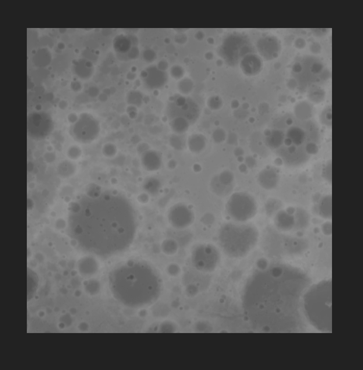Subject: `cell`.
<instances>
[{"label":"cell","mask_w":363,"mask_h":370,"mask_svg":"<svg viewBox=\"0 0 363 370\" xmlns=\"http://www.w3.org/2000/svg\"><path fill=\"white\" fill-rule=\"evenodd\" d=\"M162 156L159 152L149 149L141 155V163L148 172L158 171L162 165Z\"/></svg>","instance_id":"17"},{"label":"cell","mask_w":363,"mask_h":370,"mask_svg":"<svg viewBox=\"0 0 363 370\" xmlns=\"http://www.w3.org/2000/svg\"><path fill=\"white\" fill-rule=\"evenodd\" d=\"M109 285L116 300L132 308L155 303L162 287L158 272L148 263L140 261L127 262L114 269L109 276Z\"/></svg>","instance_id":"3"},{"label":"cell","mask_w":363,"mask_h":370,"mask_svg":"<svg viewBox=\"0 0 363 370\" xmlns=\"http://www.w3.org/2000/svg\"><path fill=\"white\" fill-rule=\"evenodd\" d=\"M207 138L200 133L190 135L186 141V146L191 154L198 155L204 152L207 147Z\"/></svg>","instance_id":"19"},{"label":"cell","mask_w":363,"mask_h":370,"mask_svg":"<svg viewBox=\"0 0 363 370\" xmlns=\"http://www.w3.org/2000/svg\"><path fill=\"white\" fill-rule=\"evenodd\" d=\"M318 214L322 218H332V196L330 195H324L320 199L317 206Z\"/></svg>","instance_id":"23"},{"label":"cell","mask_w":363,"mask_h":370,"mask_svg":"<svg viewBox=\"0 0 363 370\" xmlns=\"http://www.w3.org/2000/svg\"><path fill=\"white\" fill-rule=\"evenodd\" d=\"M167 218L174 229L184 230L193 224L195 215L190 206L184 203H177L170 208Z\"/></svg>","instance_id":"13"},{"label":"cell","mask_w":363,"mask_h":370,"mask_svg":"<svg viewBox=\"0 0 363 370\" xmlns=\"http://www.w3.org/2000/svg\"><path fill=\"white\" fill-rule=\"evenodd\" d=\"M251 48L250 42L247 38L241 35H232L224 40L221 53L227 62L235 65L244 58L245 55Z\"/></svg>","instance_id":"10"},{"label":"cell","mask_w":363,"mask_h":370,"mask_svg":"<svg viewBox=\"0 0 363 370\" xmlns=\"http://www.w3.org/2000/svg\"><path fill=\"white\" fill-rule=\"evenodd\" d=\"M295 227H305L308 224L309 217L308 213L302 209H296L295 213Z\"/></svg>","instance_id":"27"},{"label":"cell","mask_w":363,"mask_h":370,"mask_svg":"<svg viewBox=\"0 0 363 370\" xmlns=\"http://www.w3.org/2000/svg\"><path fill=\"white\" fill-rule=\"evenodd\" d=\"M234 179V175L230 170L221 172L211 181L212 191L219 196H224L229 193L230 187Z\"/></svg>","instance_id":"15"},{"label":"cell","mask_w":363,"mask_h":370,"mask_svg":"<svg viewBox=\"0 0 363 370\" xmlns=\"http://www.w3.org/2000/svg\"><path fill=\"white\" fill-rule=\"evenodd\" d=\"M150 200V195L144 192L138 195L137 201L141 205H147Z\"/></svg>","instance_id":"37"},{"label":"cell","mask_w":363,"mask_h":370,"mask_svg":"<svg viewBox=\"0 0 363 370\" xmlns=\"http://www.w3.org/2000/svg\"><path fill=\"white\" fill-rule=\"evenodd\" d=\"M265 144L287 166L298 167L307 163L319 152L316 131L297 125L286 129H274L266 134Z\"/></svg>","instance_id":"4"},{"label":"cell","mask_w":363,"mask_h":370,"mask_svg":"<svg viewBox=\"0 0 363 370\" xmlns=\"http://www.w3.org/2000/svg\"><path fill=\"white\" fill-rule=\"evenodd\" d=\"M219 246L227 257L240 258L247 256L257 245L259 232L254 224L228 221L217 233Z\"/></svg>","instance_id":"5"},{"label":"cell","mask_w":363,"mask_h":370,"mask_svg":"<svg viewBox=\"0 0 363 370\" xmlns=\"http://www.w3.org/2000/svg\"><path fill=\"white\" fill-rule=\"evenodd\" d=\"M75 139L83 143H91L99 136L100 125L98 121L89 114L81 115L72 129Z\"/></svg>","instance_id":"11"},{"label":"cell","mask_w":363,"mask_h":370,"mask_svg":"<svg viewBox=\"0 0 363 370\" xmlns=\"http://www.w3.org/2000/svg\"><path fill=\"white\" fill-rule=\"evenodd\" d=\"M166 115L170 120L181 118L191 125L198 120L200 109L193 99L184 95H176L169 100L166 107Z\"/></svg>","instance_id":"8"},{"label":"cell","mask_w":363,"mask_h":370,"mask_svg":"<svg viewBox=\"0 0 363 370\" xmlns=\"http://www.w3.org/2000/svg\"><path fill=\"white\" fill-rule=\"evenodd\" d=\"M143 77L145 86L150 89L161 88L168 80L165 71L155 66H152L146 69Z\"/></svg>","instance_id":"16"},{"label":"cell","mask_w":363,"mask_h":370,"mask_svg":"<svg viewBox=\"0 0 363 370\" xmlns=\"http://www.w3.org/2000/svg\"><path fill=\"white\" fill-rule=\"evenodd\" d=\"M106 155L108 156L109 157H112L116 154V148L115 145L109 144V146H106Z\"/></svg>","instance_id":"40"},{"label":"cell","mask_w":363,"mask_h":370,"mask_svg":"<svg viewBox=\"0 0 363 370\" xmlns=\"http://www.w3.org/2000/svg\"><path fill=\"white\" fill-rule=\"evenodd\" d=\"M181 135L174 134L170 138V144L171 146L176 151H183L186 146V141L181 138Z\"/></svg>","instance_id":"28"},{"label":"cell","mask_w":363,"mask_h":370,"mask_svg":"<svg viewBox=\"0 0 363 370\" xmlns=\"http://www.w3.org/2000/svg\"><path fill=\"white\" fill-rule=\"evenodd\" d=\"M162 251L167 255L176 254L179 250L177 242L172 238H167L162 241L161 244Z\"/></svg>","instance_id":"26"},{"label":"cell","mask_w":363,"mask_h":370,"mask_svg":"<svg viewBox=\"0 0 363 370\" xmlns=\"http://www.w3.org/2000/svg\"><path fill=\"white\" fill-rule=\"evenodd\" d=\"M332 165H331V162L327 163L325 167V169L323 170V177L325 179L328 181L329 183H331L332 181Z\"/></svg>","instance_id":"36"},{"label":"cell","mask_w":363,"mask_h":370,"mask_svg":"<svg viewBox=\"0 0 363 370\" xmlns=\"http://www.w3.org/2000/svg\"><path fill=\"white\" fill-rule=\"evenodd\" d=\"M138 215L125 195L103 192L83 195L69 209L68 231L82 250L101 257H112L133 244Z\"/></svg>","instance_id":"1"},{"label":"cell","mask_w":363,"mask_h":370,"mask_svg":"<svg viewBox=\"0 0 363 370\" xmlns=\"http://www.w3.org/2000/svg\"><path fill=\"white\" fill-rule=\"evenodd\" d=\"M240 66L245 74L248 76H255L261 70V62L257 56L247 55L241 60Z\"/></svg>","instance_id":"20"},{"label":"cell","mask_w":363,"mask_h":370,"mask_svg":"<svg viewBox=\"0 0 363 370\" xmlns=\"http://www.w3.org/2000/svg\"><path fill=\"white\" fill-rule=\"evenodd\" d=\"M213 141L216 144H222L226 139V131L222 129H217L213 131L212 134Z\"/></svg>","instance_id":"31"},{"label":"cell","mask_w":363,"mask_h":370,"mask_svg":"<svg viewBox=\"0 0 363 370\" xmlns=\"http://www.w3.org/2000/svg\"><path fill=\"white\" fill-rule=\"evenodd\" d=\"M113 47L118 58L136 59L139 56L137 38L131 35L121 34L114 39Z\"/></svg>","instance_id":"14"},{"label":"cell","mask_w":363,"mask_h":370,"mask_svg":"<svg viewBox=\"0 0 363 370\" xmlns=\"http://www.w3.org/2000/svg\"><path fill=\"white\" fill-rule=\"evenodd\" d=\"M171 75L172 77L176 80H179L182 78L184 74V70L183 67L179 65H174L171 69Z\"/></svg>","instance_id":"32"},{"label":"cell","mask_w":363,"mask_h":370,"mask_svg":"<svg viewBox=\"0 0 363 370\" xmlns=\"http://www.w3.org/2000/svg\"><path fill=\"white\" fill-rule=\"evenodd\" d=\"M225 210L233 221L247 223L257 214V203L251 194L246 192H236L228 199Z\"/></svg>","instance_id":"7"},{"label":"cell","mask_w":363,"mask_h":370,"mask_svg":"<svg viewBox=\"0 0 363 370\" xmlns=\"http://www.w3.org/2000/svg\"><path fill=\"white\" fill-rule=\"evenodd\" d=\"M179 91L184 95L189 94L193 88V83L189 78H184L179 81L177 85Z\"/></svg>","instance_id":"29"},{"label":"cell","mask_w":363,"mask_h":370,"mask_svg":"<svg viewBox=\"0 0 363 370\" xmlns=\"http://www.w3.org/2000/svg\"><path fill=\"white\" fill-rule=\"evenodd\" d=\"M201 221L205 226L212 225L215 221V217L212 213H205V215L202 216Z\"/></svg>","instance_id":"35"},{"label":"cell","mask_w":363,"mask_h":370,"mask_svg":"<svg viewBox=\"0 0 363 370\" xmlns=\"http://www.w3.org/2000/svg\"><path fill=\"white\" fill-rule=\"evenodd\" d=\"M81 152L80 149L77 147H72L69 149L68 155L71 159H77L80 157Z\"/></svg>","instance_id":"38"},{"label":"cell","mask_w":363,"mask_h":370,"mask_svg":"<svg viewBox=\"0 0 363 370\" xmlns=\"http://www.w3.org/2000/svg\"><path fill=\"white\" fill-rule=\"evenodd\" d=\"M195 172H200L201 170V166L200 165H198V164H195V165L193 166Z\"/></svg>","instance_id":"43"},{"label":"cell","mask_w":363,"mask_h":370,"mask_svg":"<svg viewBox=\"0 0 363 370\" xmlns=\"http://www.w3.org/2000/svg\"><path fill=\"white\" fill-rule=\"evenodd\" d=\"M177 166L178 162L175 159H171L167 163V168H168L170 170H173L175 169Z\"/></svg>","instance_id":"41"},{"label":"cell","mask_w":363,"mask_h":370,"mask_svg":"<svg viewBox=\"0 0 363 370\" xmlns=\"http://www.w3.org/2000/svg\"><path fill=\"white\" fill-rule=\"evenodd\" d=\"M75 166L69 162L62 163L59 167V172L62 177H67L73 175Z\"/></svg>","instance_id":"30"},{"label":"cell","mask_w":363,"mask_h":370,"mask_svg":"<svg viewBox=\"0 0 363 370\" xmlns=\"http://www.w3.org/2000/svg\"><path fill=\"white\" fill-rule=\"evenodd\" d=\"M53 121L48 113L44 112L31 113L28 117V132L34 139H43L53 130Z\"/></svg>","instance_id":"12"},{"label":"cell","mask_w":363,"mask_h":370,"mask_svg":"<svg viewBox=\"0 0 363 370\" xmlns=\"http://www.w3.org/2000/svg\"><path fill=\"white\" fill-rule=\"evenodd\" d=\"M143 189L149 195H156L161 188V183L155 177H149L146 179L143 183Z\"/></svg>","instance_id":"25"},{"label":"cell","mask_w":363,"mask_h":370,"mask_svg":"<svg viewBox=\"0 0 363 370\" xmlns=\"http://www.w3.org/2000/svg\"><path fill=\"white\" fill-rule=\"evenodd\" d=\"M191 124L187 120L181 118L170 120V126L174 134L183 135L189 129Z\"/></svg>","instance_id":"24"},{"label":"cell","mask_w":363,"mask_h":370,"mask_svg":"<svg viewBox=\"0 0 363 370\" xmlns=\"http://www.w3.org/2000/svg\"><path fill=\"white\" fill-rule=\"evenodd\" d=\"M325 224H324L323 230L325 231V233L329 234L331 233V223L330 222H327Z\"/></svg>","instance_id":"42"},{"label":"cell","mask_w":363,"mask_h":370,"mask_svg":"<svg viewBox=\"0 0 363 370\" xmlns=\"http://www.w3.org/2000/svg\"><path fill=\"white\" fill-rule=\"evenodd\" d=\"M275 224L279 229L288 231L295 227V215L285 211H281L275 217Z\"/></svg>","instance_id":"22"},{"label":"cell","mask_w":363,"mask_h":370,"mask_svg":"<svg viewBox=\"0 0 363 370\" xmlns=\"http://www.w3.org/2000/svg\"><path fill=\"white\" fill-rule=\"evenodd\" d=\"M222 104V101L219 97H212L209 99L208 106L213 110H218Z\"/></svg>","instance_id":"34"},{"label":"cell","mask_w":363,"mask_h":370,"mask_svg":"<svg viewBox=\"0 0 363 370\" xmlns=\"http://www.w3.org/2000/svg\"><path fill=\"white\" fill-rule=\"evenodd\" d=\"M257 47L260 54L268 60L276 58L280 48L277 39L269 36L260 39L258 42Z\"/></svg>","instance_id":"18"},{"label":"cell","mask_w":363,"mask_h":370,"mask_svg":"<svg viewBox=\"0 0 363 370\" xmlns=\"http://www.w3.org/2000/svg\"><path fill=\"white\" fill-rule=\"evenodd\" d=\"M278 174L273 169L262 170L259 174V184L267 190H271L275 188L278 183Z\"/></svg>","instance_id":"21"},{"label":"cell","mask_w":363,"mask_h":370,"mask_svg":"<svg viewBox=\"0 0 363 370\" xmlns=\"http://www.w3.org/2000/svg\"><path fill=\"white\" fill-rule=\"evenodd\" d=\"M309 284L305 273L289 266L274 265L256 272L242 295L244 309L252 325L267 332L301 329L302 297Z\"/></svg>","instance_id":"2"},{"label":"cell","mask_w":363,"mask_h":370,"mask_svg":"<svg viewBox=\"0 0 363 370\" xmlns=\"http://www.w3.org/2000/svg\"><path fill=\"white\" fill-rule=\"evenodd\" d=\"M180 272V267L177 265L172 264L168 266V272L170 276H175L178 275Z\"/></svg>","instance_id":"39"},{"label":"cell","mask_w":363,"mask_h":370,"mask_svg":"<svg viewBox=\"0 0 363 370\" xmlns=\"http://www.w3.org/2000/svg\"><path fill=\"white\" fill-rule=\"evenodd\" d=\"M305 314L309 322L322 332L332 329V283L330 281L313 286L304 297Z\"/></svg>","instance_id":"6"},{"label":"cell","mask_w":363,"mask_h":370,"mask_svg":"<svg viewBox=\"0 0 363 370\" xmlns=\"http://www.w3.org/2000/svg\"><path fill=\"white\" fill-rule=\"evenodd\" d=\"M220 257L218 249L209 243L198 245L191 254L192 261L196 267L205 272L213 271L219 264Z\"/></svg>","instance_id":"9"},{"label":"cell","mask_w":363,"mask_h":370,"mask_svg":"<svg viewBox=\"0 0 363 370\" xmlns=\"http://www.w3.org/2000/svg\"><path fill=\"white\" fill-rule=\"evenodd\" d=\"M143 59L149 63L154 62L156 58V55L154 51L151 49L146 50L143 53Z\"/></svg>","instance_id":"33"}]
</instances>
